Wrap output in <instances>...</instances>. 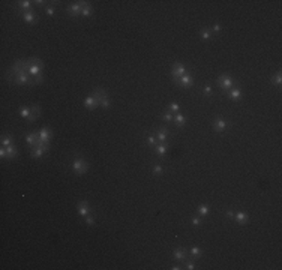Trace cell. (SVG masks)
I'll return each mask as SVG.
<instances>
[{"label": "cell", "instance_id": "obj_23", "mask_svg": "<svg viewBox=\"0 0 282 270\" xmlns=\"http://www.w3.org/2000/svg\"><path fill=\"white\" fill-rule=\"evenodd\" d=\"M42 153H44V150H42L41 147H33V150H32V158L38 159V158H41V156H42Z\"/></svg>", "mask_w": 282, "mask_h": 270}, {"label": "cell", "instance_id": "obj_18", "mask_svg": "<svg viewBox=\"0 0 282 270\" xmlns=\"http://www.w3.org/2000/svg\"><path fill=\"white\" fill-rule=\"evenodd\" d=\"M6 156L9 158V159H14V158H17V149L14 147V144L6 147Z\"/></svg>", "mask_w": 282, "mask_h": 270}, {"label": "cell", "instance_id": "obj_34", "mask_svg": "<svg viewBox=\"0 0 282 270\" xmlns=\"http://www.w3.org/2000/svg\"><path fill=\"white\" fill-rule=\"evenodd\" d=\"M162 119L165 120V122H173V119H174V117H173V114H171V112L168 111V112H165V114L162 116Z\"/></svg>", "mask_w": 282, "mask_h": 270}, {"label": "cell", "instance_id": "obj_15", "mask_svg": "<svg viewBox=\"0 0 282 270\" xmlns=\"http://www.w3.org/2000/svg\"><path fill=\"white\" fill-rule=\"evenodd\" d=\"M23 20L27 21V22H36V21H38L36 14H35V12H32V11H29V12H24V14H23Z\"/></svg>", "mask_w": 282, "mask_h": 270}, {"label": "cell", "instance_id": "obj_33", "mask_svg": "<svg viewBox=\"0 0 282 270\" xmlns=\"http://www.w3.org/2000/svg\"><path fill=\"white\" fill-rule=\"evenodd\" d=\"M179 110H180V105H179V104L173 102V104L170 105V112H179Z\"/></svg>", "mask_w": 282, "mask_h": 270}, {"label": "cell", "instance_id": "obj_30", "mask_svg": "<svg viewBox=\"0 0 282 270\" xmlns=\"http://www.w3.org/2000/svg\"><path fill=\"white\" fill-rule=\"evenodd\" d=\"M162 173H164V167H162V165H155V167H153V174L161 176Z\"/></svg>", "mask_w": 282, "mask_h": 270}, {"label": "cell", "instance_id": "obj_1", "mask_svg": "<svg viewBox=\"0 0 282 270\" xmlns=\"http://www.w3.org/2000/svg\"><path fill=\"white\" fill-rule=\"evenodd\" d=\"M93 96L96 98V101L99 102V105H102L104 108H108L110 107V99H108V95L104 92L102 89H96L93 92Z\"/></svg>", "mask_w": 282, "mask_h": 270}, {"label": "cell", "instance_id": "obj_29", "mask_svg": "<svg viewBox=\"0 0 282 270\" xmlns=\"http://www.w3.org/2000/svg\"><path fill=\"white\" fill-rule=\"evenodd\" d=\"M30 110H32V114H33V116H36V117L41 116V107H39V105H32Z\"/></svg>", "mask_w": 282, "mask_h": 270}, {"label": "cell", "instance_id": "obj_9", "mask_svg": "<svg viewBox=\"0 0 282 270\" xmlns=\"http://www.w3.org/2000/svg\"><path fill=\"white\" fill-rule=\"evenodd\" d=\"M219 86L222 87V90H228L233 87V80L228 75H221L219 77Z\"/></svg>", "mask_w": 282, "mask_h": 270}, {"label": "cell", "instance_id": "obj_14", "mask_svg": "<svg viewBox=\"0 0 282 270\" xmlns=\"http://www.w3.org/2000/svg\"><path fill=\"white\" fill-rule=\"evenodd\" d=\"M168 144L167 143H161V144H158L156 147H155V150H156V153L159 155V156H164V155H165L167 152H168Z\"/></svg>", "mask_w": 282, "mask_h": 270}, {"label": "cell", "instance_id": "obj_40", "mask_svg": "<svg viewBox=\"0 0 282 270\" xmlns=\"http://www.w3.org/2000/svg\"><path fill=\"white\" fill-rule=\"evenodd\" d=\"M47 14H48V17H53L54 15V8H48L47 9Z\"/></svg>", "mask_w": 282, "mask_h": 270}, {"label": "cell", "instance_id": "obj_36", "mask_svg": "<svg viewBox=\"0 0 282 270\" xmlns=\"http://www.w3.org/2000/svg\"><path fill=\"white\" fill-rule=\"evenodd\" d=\"M201 222H203V221H201L200 216H194V218H192V224H194V225H201Z\"/></svg>", "mask_w": 282, "mask_h": 270}, {"label": "cell", "instance_id": "obj_31", "mask_svg": "<svg viewBox=\"0 0 282 270\" xmlns=\"http://www.w3.org/2000/svg\"><path fill=\"white\" fill-rule=\"evenodd\" d=\"M210 36H212L210 30H203V32H201V39H203V41H209Z\"/></svg>", "mask_w": 282, "mask_h": 270}, {"label": "cell", "instance_id": "obj_16", "mask_svg": "<svg viewBox=\"0 0 282 270\" xmlns=\"http://www.w3.org/2000/svg\"><path fill=\"white\" fill-rule=\"evenodd\" d=\"M168 134H170L168 129H159L158 134H156V135H158V140H159L161 143H165V140L168 138Z\"/></svg>", "mask_w": 282, "mask_h": 270}, {"label": "cell", "instance_id": "obj_26", "mask_svg": "<svg viewBox=\"0 0 282 270\" xmlns=\"http://www.w3.org/2000/svg\"><path fill=\"white\" fill-rule=\"evenodd\" d=\"M207 213H209V207H207L206 204L198 206V215H200V216H204V215H207Z\"/></svg>", "mask_w": 282, "mask_h": 270}, {"label": "cell", "instance_id": "obj_32", "mask_svg": "<svg viewBox=\"0 0 282 270\" xmlns=\"http://www.w3.org/2000/svg\"><path fill=\"white\" fill-rule=\"evenodd\" d=\"M84 221H86V224H87V225H95V218L90 216V215L84 216Z\"/></svg>", "mask_w": 282, "mask_h": 270}, {"label": "cell", "instance_id": "obj_6", "mask_svg": "<svg viewBox=\"0 0 282 270\" xmlns=\"http://www.w3.org/2000/svg\"><path fill=\"white\" fill-rule=\"evenodd\" d=\"M185 74H186V69H185V66L182 63H174L173 65V77H174L176 81H177V78H180Z\"/></svg>", "mask_w": 282, "mask_h": 270}, {"label": "cell", "instance_id": "obj_11", "mask_svg": "<svg viewBox=\"0 0 282 270\" xmlns=\"http://www.w3.org/2000/svg\"><path fill=\"white\" fill-rule=\"evenodd\" d=\"M98 105H99V102L96 101V98L93 96V95H90V96H87V98L84 99V107H86L87 110H95Z\"/></svg>", "mask_w": 282, "mask_h": 270}, {"label": "cell", "instance_id": "obj_27", "mask_svg": "<svg viewBox=\"0 0 282 270\" xmlns=\"http://www.w3.org/2000/svg\"><path fill=\"white\" fill-rule=\"evenodd\" d=\"M8 146H12V137L11 135H8V137H5L2 140V147H8Z\"/></svg>", "mask_w": 282, "mask_h": 270}, {"label": "cell", "instance_id": "obj_19", "mask_svg": "<svg viewBox=\"0 0 282 270\" xmlns=\"http://www.w3.org/2000/svg\"><path fill=\"white\" fill-rule=\"evenodd\" d=\"M20 116L29 119V117L32 116V110H30L29 107H21V108H20Z\"/></svg>", "mask_w": 282, "mask_h": 270}, {"label": "cell", "instance_id": "obj_17", "mask_svg": "<svg viewBox=\"0 0 282 270\" xmlns=\"http://www.w3.org/2000/svg\"><path fill=\"white\" fill-rule=\"evenodd\" d=\"M230 98L233 99V101H239L240 98H242V90L237 87V89H233L231 92H230Z\"/></svg>", "mask_w": 282, "mask_h": 270}, {"label": "cell", "instance_id": "obj_8", "mask_svg": "<svg viewBox=\"0 0 282 270\" xmlns=\"http://www.w3.org/2000/svg\"><path fill=\"white\" fill-rule=\"evenodd\" d=\"M29 63V62H27ZM42 69L44 66H39V65H30L29 63V68H27V72L30 77H38V75H42Z\"/></svg>", "mask_w": 282, "mask_h": 270}, {"label": "cell", "instance_id": "obj_21", "mask_svg": "<svg viewBox=\"0 0 282 270\" xmlns=\"http://www.w3.org/2000/svg\"><path fill=\"white\" fill-rule=\"evenodd\" d=\"M173 120L176 122V125H177L179 128H182V126L185 125V117H183V116L180 114V112H177V114L174 116V119H173Z\"/></svg>", "mask_w": 282, "mask_h": 270}, {"label": "cell", "instance_id": "obj_28", "mask_svg": "<svg viewBox=\"0 0 282 270\" xmlns=\"http://www.w3.org/2000/svg\"><path fill=\"white\" fill-rule=\"evenodd\" d=\"M191 255L195 257V258H198V257L203 255V251L200 249V247H192V249H191Z\"/></svg>", "mask_w": 282, "mask_h": 270}, {"label": "cell", "instance_id": "obj_10", "mask_svg": "<svg viewBox=\"0 0 282 270\" xmlns=\"http://www.w3.org/2000/svg\"><path fill=\"white\" fill-rule=\"evenodd\" d=\"M179 83L183 86V87H192L194 86V78H192V75L191 74H185V75H182L180 77V80H179Z\"/></svg>", "mask_w": 282, "mask_h": 270}, {"label": "cell", "instance_id": "obj_7", "mask_svg": "<svg viewBox=\"0 0 282 270\" xmlns=\"http://www.w3.org/2000/svg\"><path fill=\"white\" fill-rule=\"evenodd\" d=\"M77 212L80 216H87L89 212H90V207H89V202L87 201H80L77 204Z\"/></svg>", "mask_w": 282, "mask_h": 270}, {"label": "cell", "instance_id": "obj_42", "mask_svg": "<svg viewBox=\"0 0 282 270\" xmlns=\"http://www.w3.org/2000/svg\"><path fill=\"white\" fill-rule=\"evenodd\" d=\"M213 30H215V32H221V26H219V24H215V26H213Z\"/></svg>", "mask_w": 282, "mask_h": 270}, {"label": "cell", "instance_id": "obj_13", "mask_svg": "<svg viewBox=\"0 0 282 270\" xmlns=\"http://www.w3.org/2000/svg\"><path fill=\"white\" fill-rule=\"evenodd\" d=\"M234 219L237 221V224H242V225H245V224L249 222V216H248V213H245V212H239L237 215H234Z\"/></svg>", "mask_w": 282, "mask_h": 270}, {"label": "cell", "instance_id": "obj_41", "mask_svg": "<svg viewBox=\"0 0 282 270\" xmlns=\"http://www.w3.org/2000/svg\"><path fill=\"white\" fill-rule=\"evenodd\" d=\"M0 156H2V158L6 156V147H2V149H0Z\"/></svg>", "mask_w": 282, "mask_h": 270}, {"label": "cell", "instance_id": "obj_38", "mask_svg": "<svg viewBox=\"0 0 282 270\" xmlns=\"http://www.w3.org/2000/svg\"><path fill=\"white\" fill-rule=\"evenodd\" d=\"M42 83H44V77H42V75L35 77V84H42Z\"/></svg>", "mask_w": 282, "mask_h": 270}, {"label": "cell", "instance_id": "obj_4", "mask_svg": "<svg viewBox=\"0 0 282 270\" xmlns=\"http://www.w3.org/2000/svg\"><path fill=\"white\" fill-rule=\"evenodd\" d=\"M72 168H74V171H75L77 176H81V174L87 173V168H89V167H87V164H86L84 159H75L74 164H72Z\"/></svg>", "mask_w": 282, "mask_h": 270}, {"label": "cell", "instance_id": "obj_22", "mask_svg": "<svg viewBox=\"0 0 282 270\" xmlns=\"http://www.w3.org/2000/svg\"><path fill=\"white\" fill-rule=\"evenodd\" d=\"M186 257V251H183V249H176L174 251V258L179 261V260H183Z\"/></svg>", "mask_w": 282, "mask_h": 270}, {"label": "cell", "instance_id": "obj_5", "mask_svg": "<svg viewBox=\"0 0 282 270\" xmlns=\"http://www.w3.org/2000/svg\"><path fill=\"white\" fill-rule=\"evenodd\" d=\"M38 134H39V141H41V143L50 144V140L53 138V132H51L48 128H42Z\"/></svg>", "mask_w": 282, "mask_h": 270}, {"label": "cell", "instance_id": "obj_39", "mask_svg": "<svg viewBox=\"0 0 282 270\" xmlns=\"http://www.w3.org/2000/svg\"><path fill=\"white\" fill-rule=\"evenodd\" d=\"M204 93H207V95L212 93V86H210V84H206V86H204Z\"/></svg>", "mask_w": 282, "mask_h": 270}, {"label": "cell", "instance_id": "obj_12", "mask_svg": "<svg viewBox=\"0 0 282 270\" xmlns=\"http://www.w3.org/2000/svg\"><path fill=\"white\" fill-rule=\"evenodd\" d=\"M227 126H228V123H227L224 119H216V120L213 122V129H215L216 132H222V131H225Z\"/></svg>", "mask_w": 282, "mask_h": 270}, {"label": "cell", "instance_id": "obj_3", "mask_svg": "<svg viewBox=\"0 0 282 270\" xmlns=\"http://www.w3.org/2000/svg\"><path fill=\"white\" fill-rule=\"evenodd\" d=\"M30 83H32V80H30V75L27 71H21L15 75V84H18V86H27Z\"/></svg>", "mask_w": 282, "mask_h": 270}, {"label": "cell", "instance_id": "obj_24", "mask_svg": "<svg viewBox=\"0 0 282 270\" xmlns=\"http://www.w3.org/2000/svg\"><path fill=\"white\" fill-rule=\"evenodd\" d=\"M32 3H33V2H30V0H23V2H18V6H20L21 9H29V8L32 6Z\"/></svg>", "mask_w": 282, "mask_h": 270}, {"label": "cell", "instance_id": "obj_45", "mask_svg": "<svg viewBox=\"0 0 282 270\" xmlns=\"http://www.w3.org/2000/svg\"><path fill=\"white\" fill-rule=\"evenodd\" d=\"M171 269H173V270H180V269H182V267H180V266H173V267H171Z\"/></svg>", "mask_w": 282, "mask_h": 270}, {"label": "cell", "instance_id": "obj_43", "mask_svg": "<svg viewBox=\"0 0 282 270\" xmlns=\"http://www.w3.org/2000/svg\"><path fill=\"white\" fill-rule=\"evenodd\" d=\"M227 216H228V218H234V212H233V210H228V212H227Z\"/></svg>", "mask_w": 282, "mask_h": 270}, {"label": "cell", "instance_id": "obj_37", "mask_svg": "<svg viewBox=\"0 0 282 270\" xmlns=\"http://www.w3.org/2000/svg\"><path fill=\"white\" fill-rule=\"evenodd\" d=\"M186 269H188V270H194V269H195L194 261H188V263H186Z\"/></svg>", "mask_w": 282, "mask_h": 270}, {"label": "cell", "instance_id": "obj_35", "mask_svg": "<svg viewBox=\"0 0 282 270\" xmlns=\"http://www.w3.org/2000/svg\"><path fill=\"white\" fill-rule=\"evenodd\" d=\"M147 141H149V144H150V146H156V141H158V140H156V137L150 135V137L147 138Z\"/></svg>", "mask_w": 282, "mask_h": 270}, {"label": "cell", "instance_id": "obj_25", "mask_svg": "<svg viewBox=\"0 0 282 270\" xmlns=\"http://www.w3.org/2000/svg\"><path fill=\"white\" fill-rule=\"evenodd\" d=\"M81 15H83V17H86V18H87V17H90V15H92V6H90V5L84 6V8H83V11H81Z\"/></svg>", "mask_w": 282, "mask_h": 270}, {"label": "cell", "instance_id": "obj_2", "mask_svg": "<svg viewBox=\"0 0 282 270\" xmlns=\"http://www.w3.org/2000/svg\"><path fill=\"white\" fill-rule=\"evenodd\" d=\"M89 5V2H75V3H72L69 8H68V12L72 15V17H77V15H81V11H83V8L84 6H87Z\"/></svg>", "mask_w": 282, "mask_h": 270}, {"label": "cell", "instance_id": "obj_44", "mask_svg": "<svg viewBox=\"0 0 282 270\" xmlns=\"http://www.w3.org/2000/svg\"><path fill=\"white\" fill-rule=\"evenodd\" d=\"M33 3H35V5H39V6H41V5H42V3H45V2H44V0H36V2H33Z\"/></svg>", "mask_w": 282, "mask_h": 270}, {"label": "cell", "instance_id": "obj_20", "mask_svg": "<svg viewBox=\"0 0 282 270\" xmlns=\"http://www.w3.org/2000/svg\"><path fill=\"white\" fill-rule=\"evenodd\" d=\"M272 83H273L275 86H281V83H282V72H281V71H278V72L275 74V77H272Z\"/></svg>", "mask_w": 282, "mask_h": 270}]
</instances>
